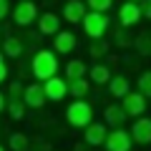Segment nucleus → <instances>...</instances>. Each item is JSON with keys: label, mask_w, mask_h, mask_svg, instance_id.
Returning <instances> with one entry per match:
<instances>
[{"label": "nucleus", "mask_w": 151, "mask_h": 151, "mask_svg": "<svg viewBox=\"0 0 151 151\" xmlns=\"http://www.w3.org/2000/svg\"><path fill=\"white\" fill-rule=\"evenodd\" d=\"M30 151H53V149H50V144H43V141H40V144H35V146L30 144Z\"/></svg>", "instance_id": "nucleus-32"}, {"label": "nucleus", "mask_w": 151, "mask_h": 151, "mask_svg": "<svg viewBox=\"0 0 151 151\" xmlns=\"http://www.w3.org/2000/svg\"><path fill=\"white\" fill-rule=\"evenodd\" d=\"M60 23H63V18H60L58 13H50V10H45V13H40V18H38V23H35V30L40 33L43 38H53L55 33L60 30Z\"/></svg>", "instance_id": "nucleus-9"}, {"label": "nucleus", "mask_w": 151, "mask_h": 151, "mask_svg": "<svg viewBox=\"0 0 151 151\" xmlns=\"http://www.w3.org/2000/svg\"><path fill=\"white\" fill-rule=\"evenodd\" d=\"M23 101L28 103V108H43L48 96H45V88H43V81H35V83H28L25 86V96Z\"/></svg>", "instance_id": "nucleus-12"}, {"label": "nucleus", "mask_w": 151, "mask_h": 151, "mask_svg": "<svg viewBox=\"0 0 151 151\" xmlns=\"http://www.w3.org/2000/svg\"><path fill=\"white\" fill-rule=\"evenodd\" d=\"M134 3H141V0H134Z\"/></svg>", "instance_id": "nucleus-36"}, {"label": "nucleus", "mask_w": 151, "mask_h": 151, "mask_svg": "<svg viewBox=\"0 0 151 151\" xmlns=\"http://www.w3.org/2000/svg\"><path fill=\"white\" fill-rule=\"evenodd\" d=\"M88 10H98V13H108L113 8V0H86Z\"/></svg>", "instance_id": "nucleus-26"}, {"label": "nucleus", "mask_w": 151, "mask_h": 151, "mask_svg": "<svg viewBox=\"0 0 151 151\" xmlns=\"http://www.w3.org/2000/svg\"><path fill=\"white\" fill-rule=\"evenodd\" d=\"M134 146L136 144H134L131 131H126L124 126H119V129H111V131H108L103 149H106V151H131Z\"/></svg>", "instance_id": "nucleus-5"}, {"label": "nucleus", "mask_w": 151, "mask_h": 151, "mask_svg": "<svg viewBox=\"0 0 151 151\" xmlns=\"http://www.w3.org/2000/svg\"><path fill=\"white\" fill-rule=\"evenodd\" d=\"M88 91H91V86H88L86 78H73V81H68V93L73 98H86Z\"/></svg>", "instance_id": "nucleus-23"}, {"label": "nucleus", "mask_w": 151, "mask_h": 151, "mask_svg": "<svg viewBox=\"0 0 151 151\" xmlns=\"http://www.w3.org/2000/svg\"><path fill=\"white\" fill-rule=\"evenodd\" d=\"M0 151H10V149H8V146H3V144H0Z\"/></svg>", "instance_id": "nucleus-35"}, {"label": "nucleus", "mask_w": 151, "mask_h": 151, "mask_svg": "<svg viewBox=\"0 0 151 151\" xmlns=\"http://www.w3.org/2000/svg\"><path fill=\"white\" fill-rule=\"evenodd\" d=\"M81 28H83V33H86L91 40H96V38H103L108 33V28H111V18H108V13L88 10L86 18L81 20Z\"/></svg>", "instance_id": "nucleus-3"}, {"label": "nucleus", "mask_w": 151, "mask_h": 151, "mask_svg": "<svg viewBox=\"0 0 151 151\" xmlns=\"http://www.w3.org/2000/svg\"><path fill=\"white\" fill-rule=\"evenodd\" d=\"M136 91H141L144 96L151 98V70H144L139 76V81H136Z\"/></svg>", "instance_id": "nucleus-25"}, {"label": "nucleus", "mask_w": 151, "mask_h": 151, "mask_svg": "<svg viewBox=\"0 0 151 151\" xmlns=\"http://www.w3.org/2000/svg\"><path fill=\"white\" fill-rule=\"evenodd\" d=\"M65 124L70 129L83 131L88 124H93V106L86 98H73V101L65 106Z\"/></svg>", "instance_id": "nucleus-2"}, {"label": "nucleus", "mask_w": 151, "mask_h": 151, "mask_svg": "<svg viewBox=\"0 0 151 151\" xmlns=\"http://www.w3.org/2000/svg\"><path fill=\"white\" fill-rule=\"evenodd\" d=\"M25 108H28V103L23 101V98H8V116H10L13 121L25 119Z\"/></svg>", "instance_id": "nucleus-22"}, {"label": "nucleus", "mask_w": 151, "mask_h": 151, "mask_svg": "<svg viewBox=\"0 0 151 151\" xmlns=\"http://www.w3.org/2000/svg\"><path fill=\"white\" fill-rule=\"evenodd\" d=\"M8 76H10V65H8V55L0 50V83L8 81Z\"/></svg>", "instance_id": "nucleus-29"}, {"label": "nucleus", "mask_w": 151, "mask_h": 151, "mask_svg": "<svg viewBox=\"0 0 151 151\" xmlns=\"http://www.w3.org/2000/svg\"><path fill=\"white\" fill-rule=\"evenodd\" d=\"M141 13L146 20H151V0H141Z\"/></svg>", "instance_id": "nucleus-31"}, {"label": "nucleus", "mask_w": 151, "mask_h": 151, "mask_svg": "<svg viewBox=\"0 0 151 151\" xmlns=\"http://www.w3.org/2000/svg\"><path fill=\"white\" fill-rule=\"evenodd\" d=\"M88 76V68H86V63L83 60H78V58H73V60H68L65 63V81H73V78H86Z\"/></svg>", "instance_id": "nucleus-19"}, {"label": "nucleus", "mask_w": 151, "mask_h": 151, "mask_svg": "<svg viewBox=\"0 0 151 151\" xmlns=\"http://www.w3.org/2000/svg\"><path fill=\"white\" fill-rule=\"evenodd\" d=\"M3 111H8V93L0 91V113H3Z\"/></svg>", "instance_id": "nucleus-33"}, {"label": "nucleus", "mask_w": 151, "mask_h": 151, "mask_svg": "<svg viewBox=\"0 0 151 151\" xmlns=\"http://www.w3.org/2000/svg\"><path fill=\"white\" fill-rule=\"evenodd\" d=\"M106 136H108L106 121H103V124L93 121V124H88L86 129H83V141H86L88 146H103L106 144Z\"/></svg>", "instance_id": "nucleus-13"}, {"label": "nucleus", "mask_w": 151, "mask_h": 151, "mask_svg": "<svg viewBox=\"0 0 151 151\" xmlns=\"http://www.w3.org/2000/svg\"><path fill=\"white\" fill-rule=\"evenodd\" d=\"M108 50H111V45H108L103 38H96V40H91V45H88V55H91L93 60H103L108 55Z\"/></svg>", "instance_id": "nucleus-21"}, {"label": "nucleus", "mask_w": 151, "mask_h": 151, "mask_svg": "<svg viewBox=\"0 0 151 151\" xmlns=\"http://www.w3.org/2000/svg\"><path fill=\"white\" fill-rule=\"evenodd\" d=\"M121 103H124L129 119H139V116L146 113V108H149V96H144L141 91H129L121 98Z\"/></svg>", "instance_id": "nucleus-7"}, {"label": "nucleus", "mask_w": 151, "mask_h": 151, "mask_svg": "<svg viewBox=\"0 0 151 151\" xmlns=\"http://www.w3.org/2000/svg\"><path fill=\"white\" fill-rule=\"evenodd\" d=\"M131 136H134L136 146H151V119L149 116H139L131 126Z\"/></svg>", "instance_id": "nucleus-10"}, {"label": "nucleus", "mask_w": 151, "mask_h": 151, "mask_svg": "<svg viewBox=\"0 0 151 151\" xmlns=\"http://www.w3.org/2000/svg\"><path fill=\"white\" fill-rule=\"evenodd\" d=\"M0 45H3V43H0Z\"/></svg>", "instance_id": "nucleus-37"}, {"label": "nucleus", "mask_w": 151, "mask_h": 151, "mask_svg": "<svg viewBox=\"0 0 151 151\" xmlns=\"http://www.w3.org/2000/svg\"><path fill=\"white\" fill-rule=\"evenodd\" d=\"M131 91V81L126 78V76H111V81H108V93H111L113 98H124L126 93Z\"/></svg>", "instance_id": "nucleus-18"}, {"label": "nucleus", "mask_w": 151, "mask_h": 151, "mask_svg": "<svg viewBox=\"0 0 151 151\" xmlns=\"http://www.w3.org/2000/svg\"><path fill=\"white\" fill-rule=\"evenodd\" d=\"M8 98H23L25 96V86H23L20 81H13V83H8Z\"/></svg>", "instance_id": "nucleus-28"}, {"label": "nucleus", "mask_w": 151, "mask_h": 151, "mask_svg": "<svg viewBox=\"0 0 151 151\" xmlns=\"http://www.w3.org/2000/svg\"><path fill=\"white\" fill-rule=\"evenodd\" d=\"M126 119H129V113H126L124 103H108V106L103 108V121H106L108 129H119V126H124Z\"/></svg>", "instance_id": "nucleus-14"}, {"label": "nucleus", "mask_w": 151, "mask_h": 151, "mask_svg": "<svg viewBox=\"0 0 151 151\" xmlns=\"http://www.w3.org/2000/svg\"><path fill=\"white\" fill-rule=\"evenodd\" d=\"M13 13V5H10V0H0V20H5L8 15Z\"/></svg>", "instance_id": "nucleus-30"}, {"label": "nucleus", "mask_w": 151, "mask_h": 151, "mask_svg": "<svg viewBox=\"0 0 151 151\" xmlns=\"http://www.w3.org/2000/svg\"><path fill=\"white\" fill-rule=\"evenodd\" d=\"M43 88H45L48 101H63L65 93H68V81L60 78V76H53V78H48V81H43Z\"/></svg>", "instance_id": "nucleus-15"}, {"label": "nucleus", "mask_w": 151, "mask_h": 151, "mask_svg": "<svg viewBox=\"0 0 151 151\" xmlns=\"http://www.w3.org/2000/svg\"><path fill=\"white\" fill-rule=\"evenodd\" d=\"M116 20H119L121 28H134L144 20V13H141V3H134V0H124V5H119V13H116Z\"/></svg>", "instance_id": "nucleus-6"}, {"label": "nucleus", "mask_w": 151, "mask_h": 151, "mask_svg": "<svg viewBox=\"0 0 151 151\" xmlns=\"http://www.w3.org/2000/svg\"><path fill=\"white\" fill-rule=\"evenodd\" d=\"M30 144L33 141L28 139L23 131H13V134L8 136V149L10 151H30Z\"/></svg>", "instance_id": "nucleus-20"}, {"label": "nucleus", "mask_w": 151, "mask_h": 151, "mask_svg": "<svg viewBox=\"0 0 151 151\" xmlns=\"http://www.w3.org/2000/svg\"><path fill=\"white\" fill-rule=\"evenodd\" d=\"M86 13H88L86 0H65L63 5H60V18L65 23H70V25H81Z\"/></svg>", "instance_id": "nucleus-8"}, {"label": "nucleus", "mask_w": 151, "mask_h": 151, "mask_svg": "<svg viewBox=\"0 0 151 151\" xmlns=\"http://www.w3.org/2000/svg\"><path fill=\"white\" fill-rule=\"evenodd\" d=\"M134 45H136V50H139V55H146V58H149L151 55V33H141L134 40Z\"/></svg>", "instance_id": "nucleus-24"}, {"label": "nucleus", "mask_w": 151, "mask_h": 151, "mask_svg": "<svg viewBox=\"0 0 151 151\" xmlns=\"http://www.w3.org/2000/svg\"><path fill=\"white\" fill-rule=\"evenodd\" d=\"M126 30H129V28H121V25H119V30L113 33V43L119 45V48H129V45H131L129 33H126Z\"/></svg>", "instance_id": "nucleus-27"}, {"label": "nucleus", "mask_w": 151, "mask_h": 151, "mask_svg": "<svg viewBox=\"0 0 151 151\" xmlns=\"http://www.w3.org/2000/svg\"><path fill=\"white\" fill-rule=\"evenodd\" d=\"M58 53H55L53 48H40L35 50V55H33L30 60V73L35 76V81H48V78H53V76H58Z\"/></svg>", "instance_id": "nucleus-1"}, {"label": "nucleus", "mask_w": 151, "mask_h": 151, "mask_svg": "<svg viewBox=\"0 0 151 151\" xmlns=\"http://www.w3.org/2000/svg\"><path fill=\"white\" fill-rule=\"evenodd\" d=\"M25 40L23 38H15V35H8L5 40H3V45H0V50L8 55V58H20L23 53H25Z\"/></svg>", "instance_id": "nucleus-17"}, {"label": "nucleus", "mask_w": 151, "mask_h": 151, "mask_svg": "<svg viewBox=\"0 0 151 151\" xmlns=\"http://www.w3.org/2000/svg\"><path fill=\"white\" fill-rule=\"evenodd\" d=\"M91 149H93V146H88V144H86V141H81V144L76 146V149H73V151H91Z\"/></svg>", "instance_id": "nucleus-34"}, {"label": "nucleus", "mask_w": 151, "mask_h": 151, "mask_svg": "<svg viewBox=\"0 0 151 151\" xmlns=\"http://www.w3.org/2000/svg\"><path fill=\"white\" fill-rule=\"evenodd\" d=\"M13 23H15L18 28H30L38 23V18H40V10H38V5L33 3V0H18V5H13Z\"/></svg>", "instance_id": "nucleus-4"}, {"label": "nucleus", "mask_w": 151, "mask_h": 151, "mask_svg": "<svg viewBox=\"0 0 151 151\" xmlns=\"http://www.w3.org/2000/svg\"><path fill=\"white\" fill-rule=\"evenodd\" d=\"M111 65H106L103 60H96V63L88 68V81L96 83V86H108V81H111Z\"/></svg>", "instance_id": "nucleus-16"}, {"label": "nucleus", "mask_w": 151, "mask_h": 151, "mask_svg": "<svg viewBox=\"0 0 151 151\" xmlns=\"http://www.w3.org/2000/svg\"><path fill=\"white\" fill-rule=\"evenodd\" d=\"M76 45H78V38H76L73 30H58L53 35V50L58 55H68L76 50Z\"/></svg>", "instance_id": "nucleus-11"}]
</instances>
